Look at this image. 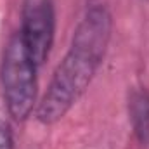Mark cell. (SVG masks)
I'll return each instance as SVG.
<instances>
[{"label":"cell","instance_id":"1","mask_svg":"<svg viewBox=\"0 0 149 149\" xmlns=\"http://www.w3.org/2000/svg\"><path fill=\"white\" fill-rule=\"evenodd\" d=\"M113 17L106 5L97 3L87 9L64 59L37 104L35 116L42 125H54L63 120L85 94L108 52Z\"/></svg>","mask_w":149,"mask_h":149},{"label":"cell","instance_id":"2","mask_svg":"<svg viewBox=\"0 0 149 149\" xmlns=\"http://www.w3.org/2000/svg\"><path fill=\"white\" fill-rule=\"evenodd\" d=\"M38 64L30 56L19 33L7 42L2 57L0 80L7 111L16 121H24L37 106Z\"/></svg>","mask_w":149,"mask_h":149},{"label":"cell","instance_id":"3","mask_svg":"<svg viewBox=\"0 0 149 149\" xmlns=\"http://www.w3.org/2000/svg\"><path fill=\"white\" fill-rule=\"evenodd\" d=\"M54 33H56L54 2L24 0L19 37L38 66H42L50 54Z\"/></svg>","mask_w":149,"mask_h":149},{"label":"cell","instance_id":"4","mask_svg":"<svg viewBox=\"0 0 149 149\" xmlns=\"http://www.w3.org/2000/svg\"><path fill=\"white\" fill-rule=\"evenodd\" d=\"M128 116L135 139L149 146V90L134 88L128 95Z\"/></svg>","mask_w":149,"mask_h":149},{"label":"cell","instance_id":"5","mask_svg":"<svg viewBox=\"0 0 149 149\" xmlns=\"http://www.w3.org/2000/svg\"><path fill=\"white\" fill-rule=\"evenodd\" d=\"M0 149H14L12 132L3 120H0Z\"/></svg>","mask_w":149,"mask_h":149},{"label":"cell","instance_id":"6","mask_svg":"<svg viewBox=\"0 0 149 149\" xmlns=\"http://www.w3.org/2000/svg\"><path fill=\"white\" fill-rule=\"evenodd\" d=\"M146 2H149V0H146Z\"/></svg>","mask_w":149,"mask_h":149}]
</instances>
